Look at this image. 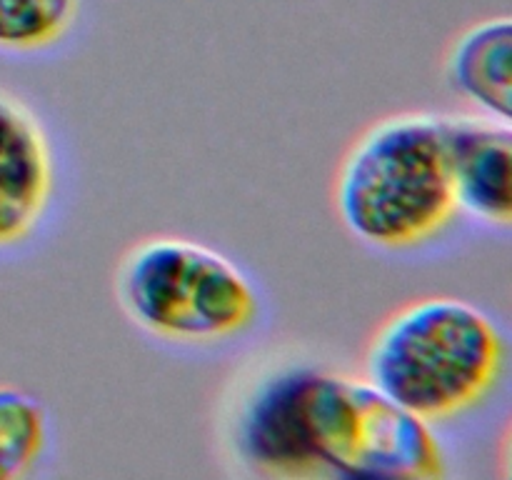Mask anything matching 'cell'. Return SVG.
Returning a JSON list of instances; mask_svg holds the SVG:
<instances>
[{
    "instance_id": "obj_9",
    "label": "cell",
    "mask_w": 512,
    "mask_h": 480,
    "mask_svg": "<svg viewBox=\"0 0 512 480\" xmlns=\"http://www.w3.org/2000/svg\"><path fill=\"white\" fill-rule=\"evenodd\" d=\"M75 13L78 0H0V50L50 48L68 33Z\"/></svg>"
},
{
    "instance_id": "obj_5",
    "label": "cell",
    "mask_w": 512,
    "mask_h": 480,
    "mask_svg": "<svg viewBox=\"0 0 512 480\" xmlns=\"http://www.w3.org/2000/svg\"><path fill=\"white\" fill-rule=\"evenodd\" d=\"M53 188L55 160L43 123L23 100L0 90V248L35 233Z\"/></svg>"
},
{
    "instance_id": "obj_4",
    "label": "cell",
    "mask_w": 512,
    "mask_h": 480,
    "mask_svg": "<svg viewBox=\"0 0 512 480\" xmlns=\"http://www.w3.org/2000/svg\"><path fill=\"white\" fill-rule=\"evenodd\" d=\"M115 295L130 323L168 343H220L255 323L258 293L235 260L180 235L125 250Z\"/></svg>"
},
{
    "instance_id": "obj_6",
    "label": "cell",
    "mask_w": 512,
    "mask_h": 480,
    "mask_svg": "<svg viewBox=\"0 0 512 480\" xmlns=\"http://www.w3.org/2000/svg\"><path fill=\"white\" fill-rule=\"evenodd\" d=\"M450 165L460 213L508 228L512 220L510 123L488 115H448Z\"/></svg>"
},
{
    "instance_id": "obj_2",
    "label": "cell",
    "mask_w": 512,
    "mask_h": 480,
    "mask_svg": "<svg viewBox=\"0 0 512 480\" xmlns=\"http://www.w3.org/2000/svg\"><path fill=\"white\" fill-rule=\"evenodd\" d=\"M333 205L370 248L410 250L455 220L448 115L395 113L365 128L335 170Z\"/></svg>"
},
{
    "instance_id": "obj_7",
    "label": "cell",
    "mask_w": 512,
    "mask_h": 480,
    "mask_svg": "<svg viewBox=\"0 0 512 480\" xmlns=\"http://www.w3.org/2000/svg\"><path fill=\"white\" fill-rule=\"evenodd\" d=\"M445 78L475 113L510 123L512 23L508 15L465 28L450 45Z\"/></svg>"
},
{
    "instance_id": "obj_1",
    "label": "cell",
    "mask_w": 512,
    "mask_h": 480,
    "mask_svg": "<svg viewBox=\"0 0 512 480\" xmlns=\"http://www.w3.org/2000/svg\"><path fill=\"white\" fill-rule=\"evenodd\" d=\"M233 445L250 468L278 478L428 480L445 455L428 420L368 378L285 365L250 385L233 418Z\"/></svg>"
},
{
    "instance_id": "obj_3",
    "label": "cell",
    "mask_w": 512,
    "mask_h": 480,
    "mask_svg": "<svg viewBox=\"0 0 512 480\" xmlns=\"http://www.w3.org/2000/svg\"><path fill=\"white\" fill-rule=\"evenodd\" d=\"M508 343L480 305L453 295L410 300L375 328L365 378L430 425L478 408L505 373Z\"/></svg>"
},
{
    "instance_id": "obj_8",
    "label": "cell",
    "mask_w": 512,
    "mask_h": 480,
    "mask_svg": "<svg viewBox=\"0 0 512 480\" xmlns=\"http://www.w3.org/2000/svg\"><path fill=\"white\" fill-rule=\"evenodd\" d=\"M48 448V413L35 395L0 385V480L25 478Z\"/></svg>"
}]
</instances>
